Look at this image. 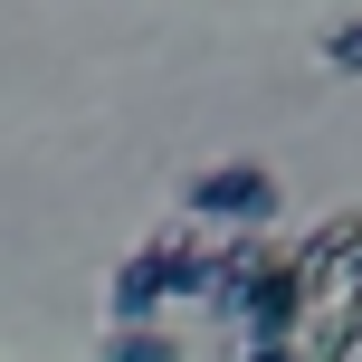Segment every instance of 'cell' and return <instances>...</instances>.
Segmentation results:
<instances>
[{"label": "cell", "mask_w": 362, "mask_h": 362, "mask_svg": "<svg viewBox=\"0 0 362 362\" xmlns=\"http://www.w3.org/2000/svg\"><path fill=\"white\" fill-rule=\"evenodd\" d=\"M172 296H200V238H144L124 267L105 276V325H163Z\"/></svg>", "instance_id": "cell-1"}, {"label": "cell", "mask_w": 362, "mask_h": 362, "mask_svg": "<svg viewBox=\"0 0 362 362\" xmlns=\"http://www.w3.org/2000/svg\"><path fill=\"white\" fill-rule=\"evenodd\" d=\"M276 200H286V191H276V172H267V163H210V172H191L181 210L210 219V229H267Z\"/></svg>", "instance_id": "cell-2"}, {"label": "cell", "mask_w": 362, "mask_h": 362, "mask_svg": "<svg viewBox=\"0 0 362 362\" xmlns=\"http://www.w3.org/2000/svg\"><path fill=\"white\" fill-rule=\"evenodd\" d=\"M95 362H181V344L163 325H105L95 334Z\"/></svg>", "instance_id": "cell-3"}, {"label": "cell", "mask_w": 362, "mask_h": 362, "mask_svg": "<svg viewBox=\"0 0 362 362\" xmlns=\"http://www.w3.org/2000/svg\"><path fill=\"white\" fill-rule=\"evenodd\" d=\"M315 67L325 76H362V10H344V19H325V29H315Z\"/></svg>", "instance_id": "cell-4"}, {"label": "cell", "mask_w": 362, "mask_h": 362, "mask_svg": "<svg viewBox=\"0 0 362 362\" xmlns=\"http://www.w3.org/2000/svg\"><path fill=\"white\" fill-rule=\"evenodd\" d=\"M238 362H305V344H238Z\"/></svg>", "instance_id": "cell-5"}]
</instances>
